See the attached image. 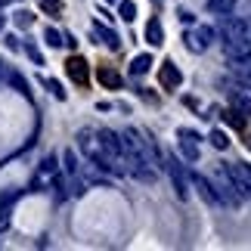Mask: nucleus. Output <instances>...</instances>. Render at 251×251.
I'll return each mask as SVG.
<instances>
[{
    "label": "nucleus",
    "mask_w": 251,
    "mask_h": 251,
    "mask_svg": "<svg viewBox=\"0 0 251 251\" xmlns=\"http://www.w3.org/2000/svg\"><path fill=\"white\" fill-rule=\"evenodd\" d=\"M78 143H81V152H84V155L90 158L100 171H115V174L124 171L118 161H112L109 155H105V149L100 146V137H96V130H87V127H84V130L78 133Z\"/></svg>",
    "instance_id": "1"
},
{
    "label": "nucleus",
    "mask_w": 251,
    "mask_h": 251,
    "mask_svg": "<svg viewBox=\"0 0 251 251\" xmlns=\"http://www.w3.org/2000/svg\"><path fill=\"white\" fill-rule=\"evenodd\" d=\"M165 174L171 177L174 189H177V199H183V201H186V199H189V174H186V168L180 165V158L165 155Z\"/></svg>",
    "instance_id": "2"
},
{
    "label": "nucleus",
    "mask_w": 251,
    "mask_h": 251,
    "mask_svg": "<svg viewBox=\"0 0 251 251\" xmlns=\"http://www.w3.org/2000/svg\"><path fill=\"white\" fill-rule=\"evenodd\" d=\"M96 137H100V146L105 149V155L112 161H118V165H124V140H121V133L102 127V130H96Z\"/></svg>",
    "instance_id": "3"
},
{
    "label": "nucleus",
    "mask_w": 251,
    "mask_h": 251,
    "mask_svg": "<svg viewBox=\"0 0 251 251\" xmlns=\"http://www.w3.org/2000/svg\"><path fill=\"white\" fill-rule=\"evenodd\" d=\"M189 180H192V186L199 189V196L205 199V205H224V199H220V192H217V183H211L208 177H201L196 171L189 174Z\"/></svg>",
    "instance_id": "4"
},
{
    "label": "nucleus",
    "mask_w": 251,
    "mask_h": 251,
    "mask_svg": "<svg viewBox=\"0 0 251 251\" xmlns=\"http://www.w3.org/2000/svg\"><path fill=\"white\" fill-rule=\"evenodd\" d=\"M211 37H217V28H199V31H192V34L189 31L183 34V44H186V50H192V53H205Z\"/></svg>",
    "instance_id": "5"
},
{
    "label": "nucleus",
    "mask_w": 251,
    "mask_h": 251,
    "mask_svg": "<svg viewBox=\"0 0 251 251\" xmlns=\"http://www.w3.org/2000/svg\"><path fill=\"white\" fill-rule=\"evenodd\" d=\"M180 155L189 161V165H196L199 161V133L196 130H186V127H180Z\"/></svg>",
    "instance_id": "6"
},
{
    "label": "nucleus",
    "mask_w": 251,
    "mask_h": 251,
    "mask_svg": "<svg viewBox=\"0 0 251 251\" xmlns=\"http://www.w3.org/2000/svg\"><path fill=\"white\" fill-rule=\"evenodd\" d=\"M217 37H224V41L248 37V22H245V19H226V22L217 28Z\"/></svg>",
    "instance_id": "7"
},
{
    "label": "nucleus",
    "mask_w": 251,
    "mask_h": 251,
    "mask_svg": "<svg viewBox=\"0 0 251 251\" xmlns=\"http://www.w3.org/2000/svg\"><path fill=\"white\" fill-rule=\"evenodd\" d=\"M65 72H69V78L75 84H81V87L90 81V69H87V62L81 59V56H72V59L65 62Z\"/></svg>",
    "instance_id": "8"
},
{
    "label": "nucleus",
    "mask_w": 251,
    "mask_h": 251,
    "mask_svg": "<svg viewBox=\"0 0 251 251\" xmlns=\"http://www.w3.org/2000/svg\"><path fill=\"white\" fill-rule=\"evenodd\" d=\"M158 81H161V87H168V90H177L183 84V75L171 59H165V65H161V72H158Z\"/></svg>",
    "instance_id": "9"
},
{
    "label": "nucleus",
    "mask_w": 251,
    "mask_h": 251,
    "mask_svg": "<svg viewBox=\"0 0 251 251\" xmlns=\"http://www.w3.org/2000/svg\"><path fill=\"white\" fill-rule=\"evenodd\" d=\"M146 41H149L152 47H161V44H165V28H161V22H158L155 16L146 22Z\"/></svg>",
    "instance_id": "10"
},
{
    "label": "nucleus",
    "mask_w": 251,
    "mask_h": 251,
    "mask_svg": "<svg viewBox=\"0 0 251 251\" xmlns=\"http://www.w3.org/2000/svg\"><path fill=\"white\" fill-rule=\"evenodd\" d=\"M229 69H233V75L239 81H245V78H251V53H245V56H239V59H229Z\"/></svg>",
    "instance_id": "11"
},
{
    "label": "nucleus",
    "mask_w": 251,
    "mask_h": 251,
    "mask_svg": "<svg viewBox=\"0 0 251 251\" xmlns=\"http://www.w3.org/2000/svg\"><path fill=\"white\" fill-rule=\"evenodd\" d=\"M149 69H152V56H149V53L133 56V62H130V75H137V78H140V75H146Z\"/></svg>",
    "instance_id": "12"
},
{
    "label": "nucleus",
    "mask_w": 251,
    "mask_h": 251,
    "mask_svg": "<svg viewBox=\"0 0 251 251\" xmlns=\"http://www.w3.org/2000/svg\"><path fill=\"white\" fill-rule=\"evenodd\" d=\"M236 9V0H208V13L214 16H229Z\"/></svg>",
    "instance_id": "13"
},
{
    "label": "nucleus",
    "mask_w": 251,
    "mask_h": 251,
    "mask_svg": "<svg viewBox=\"0 0 251 251\" xmlns=\"http://www.w3.org/2000/svg\"><path fill=\"white\" fill-rule=\"evenodd\" d=\"M93 31H96V34H100V37H102V44H105V47H109V50H118V47H121V37H118V34H115V31H109V28H105V25H96V28H93Z\"/></svg>",
    "instance_id": "14"
},
{
    "label": "nucleus",
    "mask_w": 251,
    "mask_h": 251,
    "mask_svg": "<svg viewBox=\"0 0 251 251\" xmlns=\"http://www.w3.org/2000/svg\"><path fill=\"white\" fill-rule=\"evenodd\" d=\"M96 78H100L105 87H109V90H118V87H121V75H118V72H112V69H105V65L100 69V75H96Z\"/></svg>",
    "instance_id": "15"
},
{
    "label": "nucleus",
    "mask_w": 251,
    "mask_h": 251,
    "mask_svg": "<svg viewBox=\"0 0 251 251\" xmlns=\"http://www.w3.org/2000/svg\"><path fill=\"white\" fill-rule=\"evenodd\" d=\"M118 16L124 22H133V19H137V3H133V0H118Z\"/></svg>",
    "instance_id": "16"
},
{
    "label": "nucleus",
    "mask_w": 251,
    "mask_h": 251,
    "mask_svg": "<svg viewBox=\"0 0 251 251\" xmlns=\"http://www.w3.org/2000/svg\"><path fill=\"white\" fill-rule=\"evenodd\" d=\"M62 165H65V174H69V177L78 174V155H75V149H65L62 152Z\"/></svg>",
    "instance_id": "17"
},
{
    "label": "nucleus",
    "mask_w": 251,
    "mask_h": 251,
    "mask_svg": "<svg viewBox=\"0 0 251 251\" xmlns=\"http://www.w3.org/2000/svg\"><path fill=\"white\" fill-rule=\"evenodd\" d=\"M233 105H236V112L245 115V118L251 115V96H245V93H233Z\"/></svg>",
    "instance_id": "18"
},
{
    "label": "nucleus",
    "mask_w": 251,
    "mask_h": 251,
    "mask_svg": "<svg viewBox=\"0 0 251 251\" xmlns=\"http://www.w3.org/2000/svg\"><path fill=\"white\" fill-rule=\"evenodd\" d=\"M6 81L13 84V87H16V90L22 93V96H31V90H28V84H25V78H22V75H19V72H9V78H6Z\"/></svg>",
    "instance_id": "19"
},
{
    "label": "nucleus",
    "mask_w": 251,
    "mask_h": 251,
    "mask_svg": "<svg viewBox=\"0 0 251 251\" xmlns=\"http://www.w3.org/2000/svg\"><path fill=\"white\" fill-rule=\"evenodd\" d=\"M208 143H211L214 149H226V146H229V140H226L224 130H211V133H208Z\"/></svg>",
    "instance_id": "20"
},
{
    "label": "nucleus",
    "mask_w": 251,
    "mask_h": 251,
    "mask_svg": "<svg viewBox=\"0 0 251 251\" xmlns=\"http://www.w3.org/2000/svg\"><path fill=\"white\" fill-rule=\"evenodd\" d=\"M44 87H47V90H50V93L56 96V100H65V90H62V84H59V81H53V78H44Z\"/></svg>",
    "instance_id": "21"
},
{
    "label": "nucleus",
    "mask_w": 251,
    "mask_h": 251,
    "mask_svg": "<svg viewBox=\"0 0 251 251\" xmlns=\"http://www.w3.org/2000/svg\"><path fill=\"white\" fill-rule=\"evenodd\" d=\"M44 37H47V44H50V47H62V44H65V37H62L59 31H56V28H47Z\"/></svg>",
    "instance_id": "22"
},
{
    "label": "nucleus",
    "mask_w": 251,
    "mask_h": 251,
    "mask_svg": "<svg viewBox=\"0 0 251 251\" xmlns=\"http://www.w3.org/2000/svg\"><path fill=\"white\" fill-rule=\"evenodd\" d=\"M25 53H28V56H31V62H34V65H44V53H41V50H37V47H34V44H28V47H25Z\"/></svg>",
    "instance_id": "23"
},
{
    "label": "nucleus",
    "mask_w": 251,
    "mask_h": 251,
    "mask_svg": "<svg viewBox=\"0 0 251 251\" xmlns=\"http://www.w3.org/2000/svg\"><path fill=\"white\" fill-rule=\"evenodd\" d=\"M226 121L233 124V127H242V124H245V115L242 112H226Z\"/></svg>",
    "instance_id": "24"
},
{
    "label": "nucleus",
    "mask_w": 251,
    "mask_h": 251,
    "mask_svg": "<svg viewBox=\"0 0 251 251\" xmlns=\"http://www.w3.org/2000/svg\"><path fill=\"white\" fill-rule=\"evenodd\" d=\"M16 22L22 25V28H28V25L34 22V16H31V13H25V9H22V13H16Z\"/></svg>",
    "instance_id": "25"
},
{
    "label": "nucleus",
    "mask_w": 251,
    "mask_h": 251,
    "mask_svg": "<svg viewBox=\"0 0 251 251\" xmlns=\"http://www.w3.org/2000/svg\"><path fill=\"white\" fill-rule=\"evenodd\" d=\"M53 171H56V158H53V155H47V158H44V165H41V174H53Z\"/></svg>",
    "instance_id": "26"
},
{
    "label": "nucleus",
    "mask_w": 251,
    "mask_h": 251,
    "mask_svg": "<svg viewBox=\"0 0 251 251\" xmlns=\"http://www.w3.org/2000/svg\"><path fill=\"white\" fill-rule=\"evenodd\" d=\"M41 6L47 9V13H53V16L59 13V0H41Z\"/></svg>",
    "instance_id": "27"
},
{
    "label": "nucleus",
    "mask_w": 251,
    "mask_h": 251,
    "mask_svg": "<svg viewBox=\"0 0 251 251\" xmlns=\"http://www.w3.org/2000/svg\"><path fill=\"white\" fill-rule=\"evenodd\" d=\"M180 22L183 25H196V16H192L189 9H180Z\"/></svg>",
    "instance_id": "28"
},
{
    "label": "nucleus",
    "mask_w": 251,
    "mask_h": 251,
    "mask_svg": "<svg viewBox=\"0 0 251 251\" xmlns=\"http://www.w3.org/2000/svg\"><path fill=\"white\" fill-rule=\"evenodd\" d=\"M6 47H9V50H19V41H16V37H13V34H9V37H6Z\"/></svg>",
    "instance_id": "29"
},
{
    "label": "nucleus",
    "mask_w": 251,
    "mask_h": 251,
    "mask_svg": "<svg viewBox=\"0 0 251 251\" xmlns=\"http://www.w3.org/2000/svg\"><path fill=\"white\" fill-rule=\"evenodd\" d=\"M248 41H251V19H248Z\"/></svg>",
    "instance_id": "30"
},
{
    "label": "nucleus",
    "mask_w": 251,
    "mask_h": 251,
    "mask_svg": "<svg viewBox=\"0 0 251 251\" xmlns=\"http://www.w3.org/2000/svg\"><path fill=\"white\" fill-rule=\"evenodd\" d=\"M105 3H118V0H105Z\"/></svg>",
    "instance_id": "31"
}]
</instances>
